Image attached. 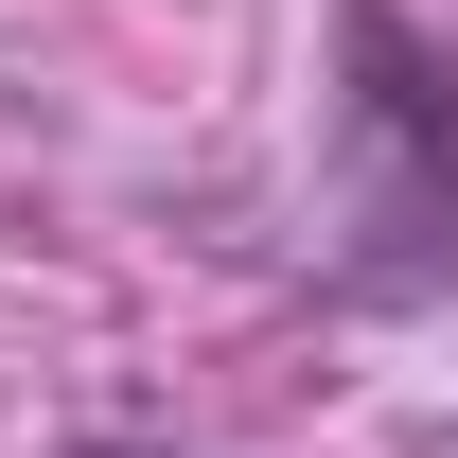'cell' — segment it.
I'll return each instance as SVG.
<instances>
[{"instance_id":"7a4b0ae2","label":"cell","mask_w":458,"mask_h":458,"mask_svg":"<svg viewBox=\"0 0 458 458\" xmlns=\"http://www.w3.org/2000/svg\"><path fill=\"white\" fill-rule=\"evenodd\" d=\"M71 458H159V441H71Z\"/></svg>"},{"instance_id":"6da1fadb","label":"cell","mask_w":458,"mask_h":458,"mask_svg":"<svg viewBox=\"0 0 458 458\" xmlns=\"http://www.w3.org/2000/svg\"><path fill=\"white\" fill-rule=\"evenodd\" d=\"M335 123H352V247L335 300L405 318L458 283V54L405 0H335Z\"/></svg>"}]
</instances>
